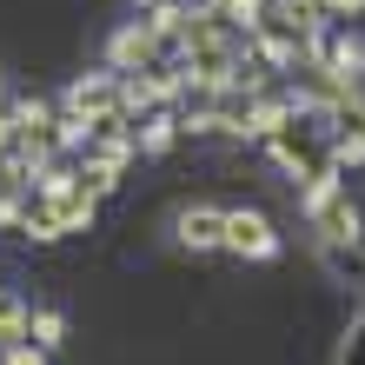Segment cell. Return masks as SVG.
<instances>
[{
    "instance_id": "obj_1",
    "label": "cell",
    "mask_w": 365,
    "mask_h": 365,
    "mask_svg": "<svg viewBox=\"0 0 365 365\" xmlns=\"http://www.w3.org/2000/svg\"><path fill=\"white\" fill-rule=\"evenodd\" d=\"M220 246L232 252H252V259H272V226H266V212H226V226H220Z\"/></svg>"
},
{
    "instance_id": "obj_2",
    "label": "cell",
    "mask_w": 365,
    "mask_h": 365,
    "mask_svg": "<svg viewBox=\"0 0 365 365\" xmlns=\"http://www.w3.org/2000/svg\"><path fill=\"white\" fill-rule=\"evenodd\" d=\"M220 226H226V212H186V220H180V240L186 246H220Z\"/></svg>"
},
{
    "instance_id": "obj_3",
    "label": "cell",
    "mask_w": 365,
    "mask_h": 365,
    "mask_svg": "<svg viewBox=\"0 0 365 365\" xmlns=\"http://www.w3.org/2000/svg\"><path fill=\"white\" fill-rule=\"evenodd\" d=\"M14 365H40V359H34V352H20V359H14Z\"/></svg>"
},
{
    "instance_id": "obj_4",
    "label": "cell",
    "mask_w": 365,
    "mask_h": 365,
    "mask_svg": "<svg viewBox=\"0 0 365 365\" xmlns=\"http://www.w3.org/2000/svg\"><path fill=\"white\" fill-rule=\"evenodd\" d=\"M0 146H7V120H0Z\"/></svg>"
}]
</instances>
